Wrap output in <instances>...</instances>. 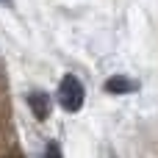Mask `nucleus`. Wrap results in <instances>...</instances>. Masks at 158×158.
<instances>
[{
	"label": "nucleus",
	"mask_w": 158,
	"mask_h": 158,
	"mask_svg": "<svg viewBox=\"0 0 158 158\" xmlns=\"http://www.w3.org/2000/svg\"><path fill=\"white\" fill-rule=\"evenodd\" d=\"M56 100L58 106L67 111V114H78L83 108V100H86V89H83V81L72 72H67L61 81H58V89H56Z\"/></svg>",
	"instance_id": "f257e3e1"
},
{
	"label": "nucleus",
	"mask_w": 158,
	"mask_h": 158,
	"mask_svg": "<svg viewBox=\"0 0 158 158\" xmlns=\"http://www.w3.org/2000/svg\"><path fill=\"white\" fill-rule=\"evenodd\" d=\"M28 108L39 122H47L50 111H53V97L44 89H33V92H28Z\"/></svg>",
	"instance_id": "f03ea898"
},
{
	"label": "nucleus",
	"mask_w": 158,
	"mask_h": 158,
	"mask_svg": "<svg viewBox=\"0 0 158 158\" xmlns=\"http://www.w3.org/2000/svg\"><path fill=\"white\" fill-rule=\"evenodd\" d=\"M106 92L108 94H133V92H139V83L128 75H111L106 81Z\"/></svg>",
	"instance_id": "7ed1b4c3"
},
{
	"label": "nucleus",
	"mask_w": 158,
	"mask_h": 158,
	"mask_svg": "<svg viewBox=\"0 0 158 158\" xmlns=\"http://www.w3.org/2000/svg\"><path fill=\"white\" fill-rule=\"evenodd\" d=\"M44 158H64L61 144H58V142H47V147H44Z\"/></svg>",
	"instance_id": "20e7f679"
},
{
	"label": "nucleus",
	"mask_w": 158,
	"mask_h": 158,
	"mask_svg": "<svg viewBox=\"0 0 158 158\" xmlns=\"http://www.w3.org/2000/svg\"><path fill=\"white\" fill-rule=\"evenodd\" d=\"M14 158H19V156H14Z\"/></svg>",
	"instance_id": "39448f33"
}]
</instances>
